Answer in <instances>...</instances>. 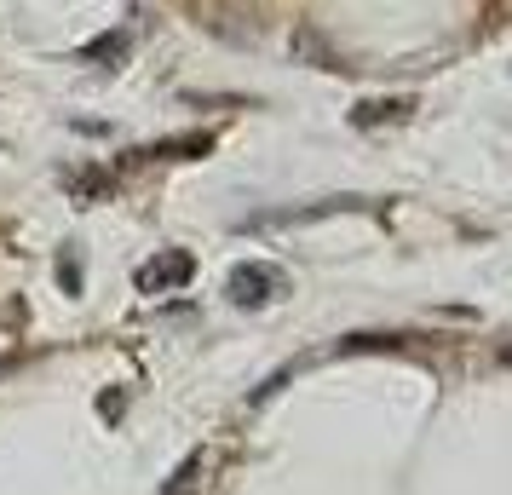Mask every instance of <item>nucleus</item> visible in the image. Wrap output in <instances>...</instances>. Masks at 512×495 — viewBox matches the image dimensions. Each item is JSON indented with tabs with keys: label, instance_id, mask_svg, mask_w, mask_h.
Masks as SVG:
<instances>
[{
	"label": "nucleus",
	"instance_id": "f257e3e1",
	"mask_svg": "<svg viewBox=\"0 0 512 495\" xmlns=\"http://www.w3.org/2000/svg\"><path fill=\"white\" fill-rule=\"evenodd\" d=\"M225 294H231L242 311H259V306H271V300L288 294V277H282L277 265H265V260H242V265H231Z\"/></svg>",
	"mask_w": 512,
	"mask_h": 495
},
{
	"label": "nucleus",
	"instance_id": "f03ea898",
	"mask_svg": "<svg viewBox=\"0 0 512 495\" xmlns=\"http://www.w3.org/2000/svg\"><path fill=\"white\" fill-rule=\"evenodd\" d=\"M190 277H196V260L185 248H162L133 271V288L139 294H179V288H190Z\"/></svg>",
	"mask_w": 512,
	"mask_h": 495
},
{
	"label": "nucleus",
	"instance_id": "7ed1b4c3",
	"mask_svg": "<svg viewBox=\"0 0 512 495\" xmlns=\"http://www.w3.org/2000/svg\"><path fill=\"white\" fill-rule=\"evenodd\" d=\"M288 52H294V64H311V70H328V75H346V70H351L346 58L328 47V35L311 24V18H305V24H294V35H288Z\"/></svg>",
	"mask_w": 512,
	"mask_h": 495
},
{
	"label": "nucleus",
	"instance_id": "20e7f679",
	"mask_svg": "<svg viewBox=\"0 0 512 495\" xmlns=\"http://www.w3.org/2000/svg\"><path fill=\"white\" fill-rule=\"evenodd\" d=\"M363 208L357 196H328V202H311V208H282V213H259L254 225H311V219H328V213Z\"/></svg>",
	"mask_w": 512,
	"mask_h": 495
},
{
	"label": "nucleus",
	"instance_id": "39448f33",
	"mask_svg": "<svg viewBox=\"0 0 512 495\" xmlns=\"http://www.w3.org/2000/svg\"><path fill=\"white\" fill-rule=\"evenodd\" d=\"M208 150H213V133H185V139H162L150 150H139V162H196Z\"/></svg>",
	"mask_w": 512,
	"mask_h": 495
},
{
	"label": "nucleus",
	"instance_id": "423d86ee",
	"mask_svg": "<svg viewBox=\"0 0 512 495\" xmlns=\"http://www.w3.org/2000/svg\"><path fill=\"white\" fill-rule=\"evenodd\" d=\"M415 116V98H363L351 110V127H386V121H409Z\"/></svg>",
	"mask_w": 512,
	"mask_h": 495
},
{
	"label": "nucleus",
	"instance_id": "0eeeda50",
	"mask_svg": "<svg viewBox=\"0 0 512 495\" xmlns=\"http://www.w3.org/2000/svg\"><path fill=\"white\" fill-rule=\"evenodd\" d=\"M127 52H133V35H127V29H104V35H93V41L81 47V58L98 64V70H116V64H127Z\"/></svg>",
	"mask_w": 512,
	"mask_h": 495
},
{
	"label": "nucleus",
	"instance_id": "6e6552de",
	"mask_svg": "<svg viewBox=\"0 0 512 495\" xmlns=\"http://www.w3.org/2000/svg\"><path fill=\"white\" fill-rule=\"evenodd\" d=\"M70 190H75V202H104L116 190V173H75Z\"/></svg>",
	"mask_w": 512,
	"mask_h": 495
},
{
	"label": "nucleus",
	"instance_id": "1a4fd4ad",
	"mask_svg": "<svg viewBox=\"0 0 512 495\" xmlns=\"http://www.w3.org/2000/svg\"><path fill=\"white\" fill-rule=\"evenodd\" d=\"M397 346H403L397 334H346L340 340V352H397Z\"/></svg>",
	"mask_w": 512,
	"mask_h": 495
},
{
	"label": "nucleus",
	"instance_id": "9d476101",
	"mask_svg": "<svg viewBox=\"0 0 512 495\" xmlns=\"http://www.w3.org/2000/svg\"><path fill=\"white\" fill-rule=\"evenodd\" d=\"M196 467H202V455H185V467L173 472V484H167V495H179V490H190V478H196Z\"/></svg>",
	"mask_w": 512,
	"mask_h": 495
},
{
	"label": "nucleus",
	"instance_id": "9b49d317",
	"mask_svg": "<svg viewBox=\"0 0 512 495\" xmlns=\"http://www.w3.org/2000/svg\"><path fill=\"white\" fill-rule=\"evenodd\" d=\"M98 409H104V421H121V409H127V398H121V392H104V398H98Z\"/></svg>",
	"mask_w": 512,
	"mask_h": 495
},
{
	"label": "nucleus",
	"instance_id": "f8f14e48",
	"mask_svg": "<svg viewBox=\"0 0 512 495\" xmlns=\"http://www.w3.org/2000/svg\"><path fill=\"white\" fill-rule=\"evenodd\" d=\"M58 277H64V288H70V294H81V271H75V260H70V254L58 260Z\"/></svg>",
	"mask_w": 512,
	"mask_h": 495
},
{
	"label": "nucleus",
	"instance_id": "ddd939ff",
	"mask_svg": "<svg viewBox=\"0 0 512 495\" xmlns=\"http://www.w3.org/2000/svg\"><path fill=\"white\" fill-rule=\"evenodd\" d=\"M501 357H507V363H512V346H507V352H501Z\"/></svg>",
	"mask_w": 512,
	"mask_h": 495
}]
</instances>
